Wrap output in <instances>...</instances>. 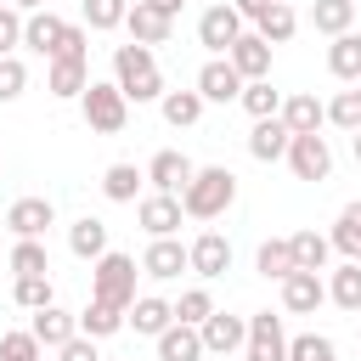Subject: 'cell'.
I'll use <instances>...</instances> for the list:
<instances>
[{"mask_svg":"<svg viewBox=\"0 0 361 361\" xmlns=\"http://www.w3.org/2000/svg\"><path fill=\"white\" fill-rule=\"evenodd\" d=\"M62 56H68V62H85V56H90V28H85V23H68V28H62L51 62H62Z\"/></svg>","mask_w":361,"mask_h":361,"instance_id":"obj_44","label":"cell"},{"mask_svg":"<svg viewBox=\"0 0 361 361\" xmlns=\"http://www.w3.org/2000/svg\"><path fill=\"white\" fill-rule=\"evenodd\" d=\"M124 327H135V333L158 338V333H169V327H175V305H169V299H158V293H141V299L130 305Z\"/></svg>","mask_w":361,"mask_h":361,"instance_id":"obj_21","label":"cell"},{"mask_svg":"<svg viewBox=\"0 0 361 361\" xmlns=\"http://www.w3.org/2000/svg\"><path fill=\"white\" fill-rule=\"evenodd\" d=\"M293 135H322V124H327V107L310 96V90H293L288 102H282V113H276Z\"/></svg>","mask_w":361,"mask_h":361,"instance_id":"obj_19","label":"cell"},{"mask_svg":"<svg viewBox=\"0 0 361 361\" xmlns=\"http://www.w3.org/2000/svg\"><path fill=\"white\" fill-rule=\"evenodd\" d=\"M28 90V68L17 56H0V102H17Z\"/></svg>","mask_w":361,"mask_h":361,"instance_id":"obj_45","label":"cell"},{"mask_svg":"<svg viewBox=\"0 0 361 361\" xmlns=\"http://www.w3.org/2000/svg\"><path fill=\"white\" fill-rule=\"evenodd\" d=\"M327 124H338V130H361V85L355 90H338L333 102H327Z\"/></svg>","mask_w":361,"mask_h":361,"instance_id":"obj_41","label":"cell"},{"mask_svg":"<svg viewBox=\"0 0 361 361\" xmlns=\"http://www.w3.org/2000/svg\"><path fill=\"white\" fill-rule=\"evenodd\" d=\"M124 316H130V310H118V305H102V299H90V305L79 310V333H85V338H113V333L124 327Z\"/></svg>","mask_w":361,"mask_h":361,"instance_id":"obj_31","label":"cell"},{"mask_svg":"<svg viewBox=\"0 0 361 361\" xmlns=\"http://www.w3.org/2000/svg\"><path fill=\"white\" fill-rule=\"evenodd\" d=\"M113 85L141 107V102H164V73H158V56L147 45H118L113 51Z\"/></svg>","mask_w":361,"mask_h":361,"instance_id":"obj_1","label":"cell"},{"mask_svg":"<svg viewBox=\"0 0 361 361\" xmlns=\"http://www.w3.org/2000/svg\"><path fill=\"white\" fill-rule=\"evenodd\" d=\"M124 28H130V39H135V45H147V51H152V45H164V39L175 34V17H164L152 0H130Z\"/></svg>","mask_w":361,"mask_h":361,"instance_id":"obj_12","label":"cell"},{"mask_svg":"<svg viewBox=\"0 0 361 361\" xmlns=\"http://www.w3.org/2000/svg\"><path fill=\"white\" fill-rule=\"evenodd\" d=\"M350 23H355V0H316V6H310V28L327 34V39L350 34Z\"/></svg>","mask_w":361,"mask_h":361,"instance_id":"obj_29","label":"cell"},{"mask_svg":"<svg viewBox=\"0 0 361 361\" xmlns=\"http://www.w3.org/2000/svg\"><path fill=\"white\" fill-rule=\"evenodd\" d=\"M141 180H147V169H135V164H107V175H102V192H107V203H135Z\"/></svg>","mask_w":361,"mask_h":361,"instance_id":"obj_33","label":"cell"},{"mask_svg":"<svg viewBox=\"0 0 361 361\" xmlns=\"http://www.w3.org/2000/svg\"><path fill=\"white\" fill-rule=\"evenodd\" d=\"M344 259H361V197L355 203H344V214H338V226H333V237H327Z\"/></svg>","mask_w":361,"mask_h":361,"instance_id":"obj_36","label":"cell"},{"mask_svg":"<svg viewBox=\"0 0 361 361\" xmlns=\"http://www.w3.org/2000/svg\"><path fill=\"white\" fill-rule=\"evenodd\" d=\"M254 34H259L265 45H288V39L299 34V17H293V6H288V0H276V6H271V11L254 23Z\"/></svg>","mask_w":361,"mask_h":361,"instance_id":"obj_32","label":"cell"},{"mask_svg":"<svg viewBox=\"0 0 361 361\" xmlns=\"http://www.w3.org/2000/svg\"><path fill=\"white\" fill-rule=\"evenodd\" d=\"M231 203H237V175H231L226 164H203V169L192 175V186L180 192V209H186L192 220H220Z\"/></svg>","mask_w":361,"mask_h":361,"instance_id":"obj_2","label":"cell"},{"mask_svg":"<svg viewBox=\"0 0 361 361\" xmlns=\"http://www.w3.org/2000/svg\"><path fill=\"white\" fill-rule=\"evenodd\" d=\"M152 6H158L164 17H180V6H186V0H152Z\"/></svg>","mask_w":361,"mask_h":361,"instance_id":"obj_49","label":"cell"},{"mask_svg":"<svg viewBox=\"0 0 361 361\" xmlns=\"http://www.w3.org/2000/svg\"><path fill=\"white\" fill-rule=\"evenodd\" d=\"M141 271H147L152 282H175L180 271H192V254H186V243H175V237H152L147 254H141Z\"/></svg>","mask_w":361,"mask_h":361,"instance_id":"obj_10","label":"cell"},{"mask_svg":"<svg viewBox=\"0 0 361 361\" xmlns=\"http://www.w3.org/2000/svg\"><path fill=\"white\" fill-rule=\"evenodd\" d=\"M288 361H338V350L327 333H299V338H288Z\"/></svg>","mask_w":361,"mask_h":361,"instance_id":"obj_42","label":"cell"},{"mask_svg":"<svg viewBox=\"0 0 361 361\" xmlns=\"http://www.w3.org/2000/svg\"><path fill=\"white\" fill-rule=\"evenodd\" d=\"M288 169H293L299 180H327V175H333V147H327V135H293Z\"/></svg>","mask_w":361,"mask_h":361,"instance_id":"obj_7","label":"cell"},{"mask_svg":"<svg viewBox=\"0 0 361 361\" xmlns=\"http://www.w3.org/2000/svg\"><path fill=\"white\" fill-rule=\"evenodd\" d=\"M90 299L130 310V305L141 299V293H135V259H130V254H118V248H107V254L90 265Z\"/></svg>","mask_w":361,"mask_h":361,"instance_id":"obj_3","label":"cell"},{"mask_svg":"<svg viewBox=\"0 0 361 361\" xmlns=\"http://www.w3.org/2000/svg\"><path fill=\"white\" fill-rule=\"evenodd\" d=\"M56 355H62V361H102V355H96V338H85V333H79V338H68Z\"/></svg>","mask_w":361,"mask_h":361,"instance_id":"obj_47","label":"cell"},{"mask_svg":"<svg viewBox=\"0 0 361 361\" xmlns=\"http://www.w3.org/2000/svg\"><path fill=\"white\" fill-rule=\"evenodd\" d=\"M288 147H293V130H288L282 118H259V124L248 130V152H254L259 164H282Z\"/></svg>","mask_w":361,"mask_h":361,"instance_id":"obj_20","label":"cell"},{"mask_svg":"<svg viewBox=\"0 0 361 361\" xmlns=\"http://www.w3.org/2000/svg\"><path fill=\"white\" fill-rule=\"evenodd\" d=\"M186 254H192V271H197L203 282H214V276H226V271H231V243H226L220 231L192 237V243H186Z\"/></svg>","mask_w":361,"mask_h":361,"instance_id":"obj_16","label":"cell"},{"mask_svg":"<svg viewBox=\"0 0 361 361\" xmlns=\"http://www.w3.org/2000/svg\"><path fill=\"white\" fill-rule=\"evenodd\" d=\"M192 175H197V164H192L186 152H175V147L152 152V164H147V180H152V192H169V197H180V192L192 186Z\"/></svg>","mask_w":361,"mask_h":361,"instance_id":"obj_8","label":"cell"},{"mask_svg":"<svg viewBox=\"0 0 361 361\" xmlns=\"http://www.w3.org/2000/svg\"><path fill=\"white\" fill-rule=\"evenodd\" d=\"M11 276H51V254L39 237H17L11 243Z\"/></svg>","mask_w":361,"mask_h":361,"instance_id":"obj_34","label":"cell"},{"mask_svg":"<svg viewBox=\"0 0 361 361\" xmlns=\"http://www.w3.org/2000/svg\"><path fill=\"white\" fill-rule=\"evenodd\" d=\"M288 248H293V271H327L333 243H327L322 231H293V237H288Z\"/></svg>","mask_w":361,"mask_h":361,"instance_id":"obj_30","label":"cell"},{"mask_svg":"<svg viewBox=\"0 0 361 361\" xmlns=\"http://www.w3.org/2000/svg\"><path fill=\"white\" fill-rule=\"evenodd\" d=\"M11 299H17L28 316H34V310H45V305H56V293H51V276H17Z\"/></svg>","mask_w":361,"mask_h":361,"instance_id":"obj_39","label":"cell"},{"mask_svg":"<svg viewBox=\"0 0 361 361\" xmlns=\"http://www.w3.org/2000/svg\"><path fill=\"white\" fill-rule=\"evenodd\" d=\"M282 90H271V79H254V85H243V107H248V118L259 124V118H276L282 113Z\"/></svg>","mask_w":361,"mask_h":361,"instance_id":"obj_37","label":"cell"},{"mask_svg":"<svg viewBox=\"0 0 361 361\" xmlns=\"http://www.w3.org/2000/svg\"><path fill=\"white\" fill-rule=\"evenodd\" d=\"M62 28H68V23H62L56 11H34V17L23 23V45H28V51H39V56L51 62V51H56V39H62Z\"/></svg>","mask_w":361,"mask_h":361,"instance_id":"obj_26","label":"cell"},{"mask_svg":"<svg viewBox=\"0 0 361 361\" xmlns=\"http://www.w3.org/2000/svg\"><path fill=\"white\" fill-rule=\"evenodd\" d=\"M68 248H73L79 259H90V265H96V259L107 254V226H102L96 214H85V220H73V226H68Z\"/></svg>","mask_w":361,"mask_h":361,"instance_id":"obj_27","label":"cell"},{"mask_svg":"<svg viewBox=\"0 0 361 361\" xmlns=\"http://www.w3.org/2000/svg\"><path fill=\"white\" fill-rule=\"evenodd\" d=\"M180 197H169V192H152V197H141L135 203V220L147 226V237H175L180 231Z\"/></svg>","mask_w":361,"mask_h":361,"instance_id":"obj_15","label":"cell"},{"mask_svg":"<svg viewBox=\"0 0 361 361\" xmlns=\"http://www.w3.org/2000/svg\"><path fill=\"white\" fill-rule=\"evenodd\" d=\"M130 17V0H85V28L107 34V28H124Z\"/></svg>","mask_w":361,"mask_h":361,"instance_id":"obj_38","label":"cell"},{"mask_svg":"<svg viewBox=\"0 0 361 361\" xmlns=\"http://www.w3.org/2000/svg\"><path fill=\"white\" fill-rule=\"evenodd\" d=\"M355 164H361V130H355Z\"/></svg>","mask_w":361,"mask_h":361,"instance_id":"obj_51","label":"cell"},{"mask_svg":"<svg viewBox=\"0 0 361 361\" xmlns=\"http://www.w3.org/2000/svg\"><path fill=\"white\" fill-rule=\"evenodd\" d=\"M28 333H34V338H39L45 350H62L68 338H79V316H68L62 305H45V310H34Z\"/></svg>","mask_w":361,"mask_h":361,"instance_id":"obj_22","label":"cell"},{"mask_svg":"<svg viewBox=\"0 0 361 361\" xmlns=\"http://www.w3.org/2000/svg\"><path fill=\"white\" fill-rule=\"evenodd\" d=\"M248 361H288V333H282V316L271 310H254L248 316V344H243Z\"/></svg>","mask_w":361,"mask_h":361,"instance_id":"obj_5","label":"cell"},{"mask_svg":"<svg viewBox=\"0 0 361 361\" xmlns=\"http://www.w3.org/2000/svg\"><path fill=\"white\" fill-rule=\"evenodd\" d=\"M248 28H243V17H237V6H209L203 17H197V39L214 51V56H226L237 39H243Z\"/></svg>","mask_w":361,"mask_h":361,"instance_id":"obj_6","label":"cell"},{"mask_svg":"<svg viewBox=\"0 0 361 361\" xmlns=\"http://www.w3.org/2000/svg\"><path fill=\"white\" fill-rule=\"evenodd\" d=\"M226 62L243 73V85H254V79H271V45H265L259 34H243V39L226 51Z\"/></svg>","mask_w":361,"mask_h":361,"instance_id":"obj_17","label":"cell"},{"mask_svg":"<svg viewBox=\"0 0 361 361\" xmlns=\"http://www.w3.org/2000/svg\"><path fill=\"white\" fill-rule=\"evenodd\" d=\"M45 355V344L28 333V327H17V333H0V361H39Z\"/></svg>","mask_w":361,"mask_h":361,"instance_id":"obj_43","label":"cell"},{"mask_svg":"<svg viewBox=\"0 0 361 361\" xmlns=\"http://www.w3.org/2000/svg\"><path fill=\"white\" fill-rule=\"evenodd\" d=\"M158 107H164V118H169L175 130H192V124L203 118V96H197V90H164Z\"/></svg>","mask_w":361,"mask_h":361,"instance_id":"obj_35","label":"cell"},{"mask_svg":"<svg viewBox=\"0 0 361 361\" xmlns=\"http://www.w3.org/2000/svg\"><path fill=\"white\" fill-rule=\"evenodd\" d=\"M197 333H203V350H209V355H231V350H243V344H248V316L214 310Z\"/></svg>","mask_w":361,"mask_h":361,"instance_id":"obj_14","label":"cell"},{"mask_svg":"<svg viewBox=\"0 0 361 361\" xmlns=\"http://www.w3.org/2000/svg\"><path fill=\"white\" fill-rule=\"evenodd\" d=\"M79 113H85V124H90L96 135H118V130L130 124V96H124L118 85H96V79H90V90L79 96Z\"/></svg>","mask_w":361,"mask_h":361,"instance_id":"obj_4","label":"cell"},{"mask_svg":"<svg viewBox=\"0 0 361 361\" xmlns=\"http://www.w3.org/2000/svg\"><path fill=\"white\" fill-rule=\"evenodd\" d=\"M254 271H259L265 282H288V276H293V248H288V237H265L259 254H254Z\"/></svg>","mask_w":361,"mask_h":361,"instance_id":"obj_28","label":"cell"},{"mask_svg":"<svg viewBox=\"0 0 361 361\" xmlns=\"http://www.w3.org/2000/svg\"><path fill=\"white\" fill-rule=\"evenodd\" d=\"M209 350H203V333L197 327H186V322H175L169 333H158V361H203Z\"/></svg>","mask_w":361,"mask_h":361,"instance_id":"obj_24","label":"cell"},{"mask_svg":"<svg viewBox=\"0 0 361 361\" xmlns=\"http://www.w3.org/2000/svg\"><path fill=\"white\" fill-rule=\"evenodd\" d=\"M231 6H237V17H243V23H259V17H265L276 0H231Z\"/></svg>","mask_w":361,"mask_h":361,"instance_id":"obj_48","label":"cell"},{"mask_svg":"<svg viewBox=\"0 0 361 361\" xmlns=\"http://www.w3.org/2000/svg\"><path fill=\"white\" fill-rule=\"evenodd\" d=\"M322 305H327L322 271H293V276L282 282V310H288V316H316Z\"/></svg>","mask_w":361,"mask_h":361,"instance_id":"obj_11","label":"cell"},{"mask_svg":"<svg viewBox=\"0 0 361 361\" xmlns=\"http://www.w3.org/2000/svg\"><path fill=\"white\" fill-rule=\"evenodd\" d=\"M23 23H28V17H23L17 6H0V56H11V51L23 45Z\"/></svg>","mask_w":361,"mask_h":361,"instance_id":"obj_46","label":"cell"},{"mask_svg":"<svg viewBox=\"0 0 361 361\" xmlns=\"http://www.w3.org/2000/svg\"><path fill=\"white\" fill-rule=\"evenodd\" d=\"M45 90L56 96V102H79L85 90H90V62H45Z\"/></svg>","mask_w":361,"mask_h":361,"instance_id":"obj_18","label":"cell"},{"mask_svg":"<svg viewBox=\"0 0 361 361\" xmlns=\"http://www.w3.org/2000/svg\"><path fill=\"white\" fill-rule=\"evenodd\" d=\"M51 226H56L51 197H17V203L6 209V231H11V237H39V243H45Z\"/></svg>","mask_w":361,"mask_h":361,"instance_id":"obj_9","label":"cell"},{"mask_svg":"<svg viewBox=\"0 0 361 361\" xmlns=\"http://www.w3.org/2000/svg\"><path fill=\"white\" fill-rule=\"evenodd\" d=\"M327 299L350 316H361V259H344L333 276H327Z\"/></svg>","mask_w":361,"mask_h":361,"instance_id":"obj_25","label":"cell"},{"mask_svg":"<svg viewBox=\"0 0 361 361\" xmlns=\"http://www.w3.org/2000/svg\"><path fill=\"white\" fill-rule=\"evenodd\" d=\"M327 73L344 79V85H361V34H355V28L327 45Z\"/></svg>","mask_w":361,"mask_h":361,"instance_id":"obj_23","label":"cell"},{"mask_svg":"<svg viewBox=\"0 0 361 361\" xmlns=\"http://www.w3.org/2000/svg\"><path fill=\"white\" fill-rule=\"evenodd\" d=\"M214 316V299H209V288H186L180 299H175V322H186V327H203Z\"/></svg>","mask_w":361,"mask_h":361,"instance_id":"obj_40","label":"cell"},{"mask_svg":"<svg viewBox=\"0 0 361 361\" xmlns=\"http://www.w3.org/2000/svg\"><path fill=\"white\" fill-rule=\"evenodd\" d=\"M11 6H17L23 17H34V11H45V0H11Z\"/></svg>","mask_w":361,"mask_h":361,"instance_id":"obj_50","label":"cell"},{"mask_svg":"<svg viewBox=\"0 0 361 361\" xmlns=\"http://www.w3.org/2000/svg\"><path fill=\"white\" fill-rule=\"evenodd\" d=\"M197 96L203 102H243V73L226 62V56H209L197 68Z\"/></svg>","mask_w":361,"mask_h":361,"instance_id":"obj_13","label":"cell"}]
</instances>
